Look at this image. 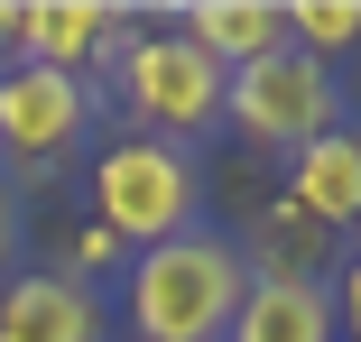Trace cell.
<instances>
[{
  "instance_id": "6da1fadb",
  "label": "cell",
  "mask_w": 361,
  "mask_h": 342,
  "mask_svg": "<svg viewBox=\"0 0 361 342\" xmlns=\"http://www.w3.org/2000/svg\"><path fill=\"white\" fill-rule=\"evenodd\" d=\"M241 287H250L241 241L204 222V232H176L158 250H130L111 315H121L130 342H223L232 315H241Z\"/></svg>"
},
{
  "instance_id": "7a4b0ae2",
  "label": "cell",
  "mask_w": 361,
  "mask_h": 342,
  "mask_svg": "<svg viewBox=\"0 0 361 342\" xmlns=\"http://www.w3.org/2000/svg\"><path fill=\"white\" fill-rule=\"evenodd\" d=\"M93 222L121 250H158L176 232H204V167L176 139H149V129H121V139L93 148Z\"/></svg>"
},
{
  "instance_id": "3957f363",
  "label": "cell",
  "mask_w": 361,
  "mask_h": 342,
  "mask_svg": "<svg viewBox=\"0 0 361 342\" xmlns=\"http://www.w3.org/2000/svg\"><path fill=\"white\" fill-rule=\"evenodd\" d=\"M223 84H232V65H213L185 28H130L121 56H111L121 111L149 139H176V148H195L204 129H223Z\"/></svg>"
},
{
  "instance_id": "277c9868",
  "label": "cell",
  "mask_w": 361,
  "mask_h": 342,
  "mask_svg": "<svg viewBox=\"0 0 361 342\" xmlns=\"http://www.w3.org/2000/svg\"><path fill=\"white\" fill-rule=\"evenodd\" d=\"M223 120L241 129L250 148L297 158L306 139L343 129V75H334V65H315L306 46H269V56L232 65V84H223Z\"/></svg>"
},
{
  "instance_id": "5b68a950",
  "label": "cell",
  "mask_w": 361,
  "mask_h": 342,
  "mask_svg": "<svg viewBox=\"0 0 361 342\" xmlns=\"http://www.w3.org/2000/svg\"><path fill=\"white\" fill-rule=\"evenodd\" d=\"M102 93L56 65H0V158L10 167H65L93 139Z\"/></svg>"
},
{
  "instance_id": "8992f818",
  "label": "cell",
  "mask_w": 361,
  "mask_h": 342,
  "mask_svg": "<svg viewBox=\"0 0 361 342\" xmlns=\"http://www.w3.org/2000/svg\"><path fill=\"white\" fill-rule=\"evenodd\" d=\"M0 342H121V315L75 268H28L0 278Z\"/></svg>"
},
{
  "instance_id": "52a82bcc",
  "label": "cell",
  "mask_w": 361,
  "mask_h": 342,
  "mask_svg": "<svg viewBox=\"0 0 361 342\" xmlns=\"http://www.w3.org/2000/svg\"><path fill=\"white\" fill-rule=\"evenodd\" d=\"M130 37V10L121 0H19V56L10 65H56V75H111V56Z\"/></svg>"
},
{
  "instance_id": "ba28073f",
  "label": "cell",
  "mask_w": 361,
  "mask_h": 342,
  "mask_svg": "<svg viewBox=\"0 0 361 342\" xmlns=\"http://www.w3.org/2000/svg\"><path fill=\"white\" fill-rule=\"evenodd\" d=\"M278 194L297 203L306 222H324L334 241H352V222H361V129L343 120V129H324V139H306L297 158H287Z\"/></svg>"
},
{
  "instance_id": "9c48e42d",
  "label": "cell",
  "mask_w": 361,
  "mask_h": 342,
  "mask_svg": "<svg viewBox=\"0 0 361 342\" xmlns=\"http://www.w3.org/2000/svg\"><path fill=\"white\" fill-rule=\"evenodd\" d=\"M241 268H250V278H306V287H324L334 268H343V241L324 222H306L287 194H259L250 241H241Z\"/></svg>"
},
{
  "instance_id": "30bf717a",
  "label": "cell",
  "mask_w": 361,
  "mask_h": 342,
  "mask_svg": "<svg viewBox=\"0 0 361 342\" xmlns=\"http://www.w3.org/2000/svg\"><path fill=\"white\" fill-rule=\"evenodd\" d=\"M223 342H343V324H334V296L306 278H250Z\"/></svg>"
},
{
  "instance_id": "8fae6325",
  "label": "cell",
  "mask_w": 361,
  "mask_h": 342,
  "mask_svg": "<svg viewBox=\"0 0 361 342\" xmlns=\"http://www.w3.org/2000/svg\"><path fill=\"white\" fill-rule=\"evenodd\" d=\"M167 28H185L213 65H250V56L287 46V0H185Z\"/></svg>"
},
{
  "instance_id": "7c38bea8",
  "label": "cell",
  "mask_w": 361,
  "mask_h": 342,
  "mask_svg": "<svg viewBox=\"0 0 361 342\" xmlns=\"http://www.w3.org/2000/svg\"><path fill=\"white\" fill-rule=\"evenodd\" d=\"M287 46H306L315 65L361 46V0H287Z\"/></svg>"
},
{
  "instance_id": "4fadbf2b",
  "label": "cell",
  "mask_w": 361,
  "mask_h": 342,
  "mask_svg": "<svg viewBox=\"0 0 361 342\" xmlns=\"http://www.w3.org/2000/svg\"><path fill=\"white\" fill-rule=\"evenodd\" d=\"M65 268H75V278H93V287H102L111 268H130V250H121V241H111L102 222H84V241H75V259H65Z\"/></svg>"
},
{
  "instance_id": "5bb4252c",
  "label": "cell",
  "mask_w": 361,
  "mask_h": 342,
  "mask_svg": "<svg viewBox=\"0 0 361 342\" xmlns=\"http://www.w3.org/2000/svg\"><path fill=\"white\" fill-rule=\"evenodd\" d=\"M324 296H334V324L361 342V250H343V268L324 278Z\"/></svg>"
},
{
  "instance_id": "9a60e30c",
  "label": "cell",
  "mask_w": 361,
  "mask_h": 342,
  "mask_svg": "<svg viewBox=\"0 0 361 342\" xmlns=\"http://www.w3.org/2000/svg\"><path fill=\"white\" fill-rule=\"evenodd\" d=\"M19 232H28V213H19V185L0 176V278H10V259H19Z\"/></svg>"
},
{
  "instance_id": "2e32d148",
  "label": "cell",
  "mask_w": 361,
  "mask_h": 342,
  "mask_svg": "<svg viewBox=\"0 0 361 342\" xmlns=\"http://www.w3.org/2000/svg\"><path fill=\"white\" fill-rule=\"evenodd\" d=\"M0 46L19 56V0H0Z\"/></svg>"
},
{
  "instance_id": "e0dca14e",
  "label": "cell",
  "mask_w": 361,
  "mask_h": 342,
  "mask_svg": "<svg viewBox=\"0 0 361 342\" xmlns=\"http://www.w3.org/2000/svg\"><path fill=\"white\" fill-rule=\"evenodd\" d=\"M352 250H361V222H352Z\"/></svg>"
}]
</instances>
